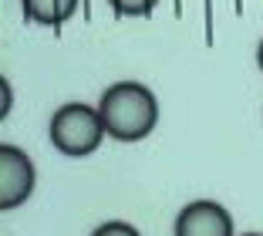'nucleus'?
I'll use <instances>...</instances> for the list:
<instances>
[{
    "label": "nucleus",
    "mask_w": 263,
    "mask_h": 236,
    "mask_svg": "<svg viewBox=\"0 0 263 236\" xmlns=\"http://www.w3.org/2000/svg\"><path fill=\"white\" fill-rule=\"evenodd\" d=\"M240 236H263V233H240Z\"/></svg>",
    "instance_id": "obj_10"
},
{
    "label": "nucleus",
    "mask_w": 263,
    "mask_h": 236,
    "mask_svg": "<svg viewBox=\"0 0 263 236\" xmlns=\"http://www.w3.org/2000/svg\"><path fill=\"white\" fill-rule=\"evenodd\" d=\"M256 64H260V71H263V41H260V47H256Z\"/></svg>",
    "instance_id": "obj_9"
},
{
    "label": "nucleus",
    "mask_w": 263,
    "mask_h": 236,
    "mask_svg": "<svg viewBox=\"0 0 263 236\" xmlns=\"http://www.w3.org/2000/svg\"><path fill=\"white\" fill-rule=\"evenodd\" d=\"M172 233L176 236H236V226H233V216L223 203L196 199V203L182 206Z\"/></svg>",
    "instance_id": "obj_4"
},
{
    "label": "nucleus",
    "mask_w": 263,
    "mask_h": 236,
    "mask_svg": "<svg viewBox=\"0 0 263 236\" xmlns=\"http://www.w3.org/2000/svg\"><path fill=\"white\" fill-rule=\"evenodd\" d=\"M37 169L21 145H0V206L17 209L31 199Z\"/></svg>",
    "instance_id": "obj_3"
},
{
    "label": "nucleus",
    "mask_w": 263,
    "mask_h": 236,
    "mask_svg": "<svg viewBox=\"0 0 263 236\" xmlns=\"http://www.w3.org/2000/svg\"><path fill=\"white\" fill-rule=\"evenodd\" d=\"M51 145H54L61 155L68 159H85V155L98 152V145L105 142V122H101V112L85 101H68L51 115Z\"/></svg>",
    "instance_id": "obj_2"
},
{
    "label": "nucleus",
    "mask_w": 263,
    "mask_h": 236,
    "mask_svg": "<svg viewBox=\"0 0 263 236\" xmlns=\"http://www.w3.org/2000/svg\"><path fill=\"white\" fill-rule=\"evenodd\" d=\"M118 17H148L159 0H108Z\"/></svg>",
    "instance_id": "obj_6"
},
{
    "label": "nucleus",
    "mask_w": 263,
    "mask_h": 236,
    "mask_svg": "<svg viewBox=\"0 0 263 236\" xmlns=\"http://www.w3.org/2000/svg\"><path fill=\"white\" fill-rule=\"evenodd\" d=\"M7 115H10V81L0 78V118H7Z\"/></svg>",
    "instance_id": "obj_8"
},
{
    "label": "nucleus",
    "mask_w": 263,
    "mask_h": 236,
    "mask_svg": "<svg viewBox=\"0 0 263 236\" xmlns=\"http://www.w3.org/2000/svg\"><path fill=\"white\" fill-rule=\"evenodd\" d=\"M101 122L115 142H142L159 125V98L142 81H115L98 101Z\"/></svg>",
    "instance_id": "obj_1"
},
{
    "label": "nucleus",
    "mask_w": 263,
    "mask_h": 236,
    "mask_svg": "<svg viewBox=\"0 0 263 236\" xmlns=\"http://www.w3.org/2000/svg\"><path fill=\"white\" fill-rule=\"evenodd\" d=\"M91 236H142V233L125 220H108V223H101V226H95Z\"/></svg>",
    "instance_id": "obj_7"
},
{
    "label": "nucleus",
    "mask_w": 263,
    "mask_h": 236,
    "mask_svg": "<svg viewBox=\"0 0 263 236\" xmlns=\"http://www.w3.org/2000/svg\"><path fill=\"white\" fill-rule=\"evenodd\" d=\"M78 4L81 0H21L24 17L44 27H61L64 21H71L78 14Z\"/></svg>",
    "instance_id": "obj_5"
}]
</instances>
